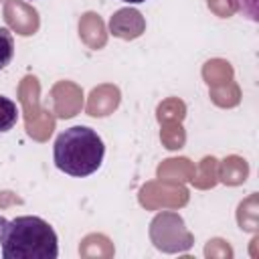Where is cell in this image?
<instances>
[{
	"label": "cell",
	"mask_w": 259,
	"mask_h": 259,
	"mask_svg": "<svg viewBox=\"0 0 259 259\" xmlns=\"http://www.w3.org/2000/svg\"><path fill=\"white\" fill-rule=\"evenodd\" d=\"M0 253L2 259H57L59 239L40 217L22 214L10 221L0 217Z\"/></svg>",
	"instance_id": "obj_1"
},
{
	"label": "cell",
	"mask_w": 259,
	"mask_h": 259,
	"mask_svg": "<svg viewBox=\"0 0 259 259\" xmlns=\"http://www.w3.org/2000/svg\"><path fill=\"white\" fill-rule=\"evenodd\" d=\"M103 156L105 144L101 136L87 125H73L61 132L53 146L55 166L73 178H85L97 172Z\"/></svg>",
	"instance_id": "obj_2"
},
{
	"label": "cell",
	"mask_w": 259,
	"mask_h": 259,
	"mask_svg": "<svg viewBox=\"0 0 259 259\" xmlns=\"http://www.w3.org/2000/svg\"><path fill=\"white\" fill-rule=\"evenodd\" d=\"M18 121V109L16 103L4 95H0V134L10 132Z\"/></svg>",
	"instance_id": "obj_3"
},
{
	"label": "cell",
	"mask_w": 259,
	"mask_h": 259,
	"mask_svg": "<svg viewBox=\"0 0 259 259\" xmlns=\"http://www.w3.org/2000/svg\"><path fill=\"white\" fill-rule=\"evenodd\" d=\"M14 57V38L12 32L4 26H0V71L10 65Z\"/></svg>",
	"instance_id": "obj_4"
},
{
	"label": "cell",
	"mask_w": 259,
	"mask_h": 259,
	"mask_svg": "<svg viewBox=\"0 0 259 259\" xmlns=\"http://www.w3.org/2000/svg\"><path fill=\"white\" fill-rule=\"evenodd\" d=\"M121 2H127V4H140V2H146V0H121Z\"/></svg>",
	"instance_id": "obj_5"
}]
</instances>
